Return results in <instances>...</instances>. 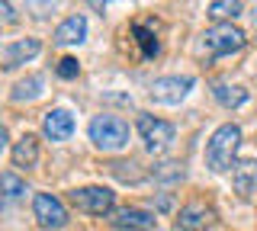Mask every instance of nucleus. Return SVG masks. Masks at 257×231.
I'll use <instances>...</instances> for the list:
<instances>
[{
    "label": "nucleus",
    "instance_id": "obj_25",
    "mask_svg": "<svg viewBox=\"0 0 257 231\" xmlns=\"http://www.w3.org/2000/svg\"><path fill=\"white\" fill-rule=\"evenodd\" d=\"M254 26H257V13H254Z\"/></svg>",
    "mask_w": 257,
    "mask_h": 231
},
{
    "label": "nucleus",
    "instance_id": "obj_16",
    "mask_svg": "<svg viewBox=\"0 0 257 231\" xmlns=\"http://www.w3.org/2000/svg\"><path fill=\"white\" fill-rule=\"evenodd\" d=\"M42 87H45V81L39 74H32V77H26V81H20L13 87V93H10V100L13 103H29V100H39L42 97Z\"/></svg>",
    "mask_w": 257,
    "mask_h": 231
},
{
    "label": "nucleus",
    "instance_id": "obj_18",
    "mask_svg": "<svg viewBox=\"0 0 257 231\" xmlns=\"http://www.w3.org/2000/svg\"><path fill=\"white\" fill-rule=\"evenodd\" d=\"M109 173H112V177H119L122 183H142L145 180V173L139 170V164H135V161H112L109 164Z\"/></svg>",
    "mask_w": 257,
    "mask_h": 231
},
{
    "label": "nucleus",
    "instance_id": "obj_6",
    "mask_svg": "<svg viewBox=\"0 0 257 231\" xmlns=\"http://www.w3.org/2000/svg\"><path fill=\"white\" fill-rule=\"evenodd\" d=\"M32 215H36V221L42 228L48 231H58L68 225V209H64V202L58 196H52V193H36L32 196Z\"/></svg>",
    "mask_w": 257,
    "mask_h": 231
},
{
    "label": "nucleus",
    "instance_id": "obj_9",
    "mask_svg": "<svg viewBox=\"0 0 257 231\" xmlns=\"http://www.w3.org/2000/svg\"><path fill=\"white\" fill-rule=\"evenodd\" d=\"M231 186H235L238 199H244V202L257 199V161L254 157L235 161V167H231Z\"/></svg>",
    "mask_w": 257,
    "mask_h": 231
},
{
    "label": "nucleus",
    "instance_id": "obj_22",
    "mask_svg": "<svg viewBox=\"0 0 257 231\" xmlns=\"http://www.w3.org/2000/svg\"><path fill=\"white\" fill-rule=\"evenodd\" d=\"M55 71H58V77H61V81H74V77L80 74V65H77V58H61Z\"/></svg>",
    "mask_w": 257,
    "mask_h": 231
},
{
    "label": "nucleus",
    "instance_id": "obj_17",
    "mask_svg": "<svg viewBox=\"0 0 257 231\" xmlns=\"http://www.w3.org/2000/svg\"><path fill=\"white\" fill-rule=\"evenodd\" d=\"M132 36H135V42H139V49H142V55L145 58H158V52H161V42H158V36L151 33L145 23H135L132 26Z\"/></svg>",
    "mask_w": 257,
    "mask_h": 231
},
{
    "label": "nucleus",
    "instance_id": "obj_15",
    "mask_svg": "<svg viewBox=\"0 0 257 231\" xmlns=\"http://www.w3.org/2000/svg\"><path fill=\"white\" fill-rule=\"evenodd\" d=\"M212 97L222 103L225 109H238L247 103V90L244 87H228V84H212Z\"/></svg>",
    "mask_w": 257,
    "mask_h": 231
},
{
    "label": "nucleus",
    "instance_id": "obj_8",
    "mask_svg": "<svg viewBox=\"0 0 257 231\" xmlns=\"http://www.w3.org/2000/svg\"><path fill=\"white\" fill-rule=\"evenodd\" d=\"M212 225H215V209L193 199V202H187L180 209V215L174 221V231H209Z\"/></svg>",
    "mask_w": 257,
    "mask_h": 231
},
{
    "label": "nucleus",
    "instance_id": "obj_1",
    "mask_svg": "<svg viewBox=\"0 0 257 231\" xmlns=\"http://www.w3.org/2000/svg\"><path fill=\"white\" fill-rule=\"evenodd\" d=\"M241 145V129L235 122H225L212 132V138L206 141V167L212 173H225L235 167V154Z\"/></svg>",
    "mask_w": 257,
    "mask_h": 231
},
{
    "label": "nucleus",
    "instance_id": "obj_4",
    "mask_svg": "<svg viewBox=\"0 0 257 231\" xmlns=\"http://www.w3.org/2000/svg\"><path fill=\"white\" fill-rule=\"evenodd\" d=\"M135 125H139V135H142L145 148H148L151 154H164V151L174 145V125L164 122V119H158L151 113H139Z\"/></svg>",
    "mask_w": 257,
    "mask_h": 231
},
{
    "label": "nucleus",
    "instance_id": "obj_21",
    "mask_svg": "<svg viewBox=\"0 0 257 231\" xmlns=\"http://www.w3.org/2000/svg\"><path fill=\"white\" fill-rule=\"evenodd\" d=\"M151 177L161 180V183H177V180H183V167L177 161H164V164H158L155 170H151Z\"/></svg>",
    "mask_w": 257,
    "mask_h": 231
},
{
    "label": "nucleus",
    "instance_id": "obj_19",
    "mask_svg": "<svg viewBox=\"0 0 257 231\" xmlns=\"http://www.w3.org/2000/svg\"><path fill=\"white\" fill-rule=\"evenodd\" d=\"M23 193H26V180H20L16 173H0V196H7V199H20Z\"/></svg>",
    "mask_w": 257,
    "mask_h": 231
},
{
    "label": "nucleus",
    "instance_id": "obj_14",
    "mask_svg": "<svg viewBox=\"0 0 257 231\" xmlns=\"http://www.w3.org/2000/svg\"><path fill=\"white\" fill-rule=\"evenodd\" d=\"M13 164L16 167H26V170H32V167L39 164V138H36V135L26 132L13 145Z\"/></svg>",
    "mask_w": 257,
    "mask_h": 231
},
{
    "label": "nucleus",
    "instance_id": "obj_13",
    "mask_svg": "<svg viewBox=\"0 0 257 231\" xmlns=\"http://www.w3.org/2000/svg\"><path fill=\"white\" fill-rule=\"evenodd\" d=\"M84 39H87V20L80 17V13H74V17H68L58 29H55L52 42L55 45H80Z\"/></svg>",
    "mask_w": 257,
    "mask_h": 231
},
{
    "label": "nucleus",
    "instance_id": "obj_10",
    "mask_svg": "<svg viewBox=\"0 0 257 231\" xmlns=\"http://www.w3.org/2000/svg\"><path fill=\"white\" fill-rule=\"evenodd\" d=\"M39 52H42V42H39V39H16V42L7 45L4 55H0V68H4V71H13V68L32 61Z\"/></svg>",
    "mask_w": 257,
    "mask_h": 231
},
{
    "label": "nucleus",
    "instance_id": "obj_5",
    "mask_svg": "<svg viewBox=\"0 0 257 231\" xmlns=\"http://www.w3.org/2000/svg\"><path fill=\"white\" fill-rule=\"evenodd\" d=\"M71 202L87 215H112L116 212V193L106 186H80L71 189Z\"/></svg>",
    "mask_w": 257,
    "mask_h": 231
},
{
    "label": "nucleus",
    "instance_id": "obj_20",
    "mask_svg": "<svg viewBox=\"0 0 257 231\" xmlns=\"http://www.w3.org/2000/svg\"><path fill=\"white\" fill-rule=\"evenodd\" d=\"M241 10H244V7H241L238 0H215V4H209V17L212 20H235Z\"/></svg>",
    "mask_w": 257,
    "mask_h": 231
},
{
    "label": "nucleus",
    "instance_id": "obj_12",
    "mask_svg": "<svg viewBox=\"0 0 257 231\" xmlns=\"http://www.w3.org/2000/svg\"><path fill=\"white\" fill-rule=\"evenodd\" d=\"M74 132V116L68 109H48L42 116V135L48 141H64Z\"/></svg>",
    "mask_w": 257,
    "mask_h": 231
},
{
    "label": "nucleus",
    "instance_id": "obj_2",
    "mask_svg": "<svg viewBox=\"0 0 257 231\" xmlns=\"http://www.w3.org/2000/svg\"><path fill=\"white\" fill-rule=\"evenodd\" d=\"M247 45V36L231 23H215L203 33V52L206 58H225V55H238Z\"/></svg>",
    "mask_w": 257,
    "mask_h": 231
},
{
    "label": "nucleus",
    "instance_id": "obj_11",
    "mask_svg": "<svg viewBox=\"0 0 257 231\" xmlns=\"http://www.w3.org/2000/svg\"><path fill=\"white\" fill-rule=\"evenodd\" d=\"M109 221H112V228H116V231H151V228L158 225V218L148 209H135V205L112 212Z\"/></svg>",
    "mask_w": 257,
    "mask_h": 231
},
{
    "label": "nucleus",
    "instance_id": "obj_24",
    "mask_svg": "<svg viewBox=\"0 0 257 231\" xmlns=\"http://www.w3.org/2000/svg\"><path fill=\"white\" fill-rule=\"evenodd\" d=\"M4 148H7V129L0 125V151H4Z\"/></svg>",
    "mask_w": 257,
    "mask_h": 231
},
{
    "label": "nucleus",
    "instance_id": "obj_7",
    "mask_svg": "<svg viewBox=\"0 0 257 231\" xmlns=\"http://www.w3.org/2000/svg\"><path fill=\"white\" fill-rule=\"evenodd\" d=\"M193 77H158L155 84H151L148 97L161 103V106H177L180 100H187V93L193 90Z\"/></svg>",
    "mask_w": 257,
    "mask_h": 231
},
{
    "label": "nucleus",
    "instance_id": "obj_3",
    "mask_svg": "<svg viewBox=\"0 0 257 231\" xmlns=\"http://www.w3.org/2000/svg\"><path fill=\"white\" fill-rule=\"evenodd\" d=\"M87 135H90V141L100 151H119V148L128 145V125H125V119L109 116V113L96 116L93 122L87 125Z\"/></svg>",
    "mask_w": 257,
    "mask_h": 231
},
{
    "label": "nucleus",
    "instance_id": "obj_23",
    "mask_svg": "<svg viewBox=\"0 0 257 231\" xmlns=\"http://www.w3.org/2000/svg\"><path fill=\"white\" fill-rule=\"evenodd\" d=\"M13 20H16V7L0 0V23H13Z\"/></svg>",
    "mask_w": 257,
    "mask_h": 231
}]
</instances>
